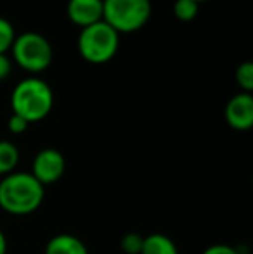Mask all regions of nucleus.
<instances>
[{"mask_svg": "<svg viewBox=\"0 0 253 254\" xmlns=\"http://www.w3.org/2000/svg\"><path fill=\"white\" fill-rule=\"evenodd\" d=\"M234 78H236V83L240 85V88L247 94H252L253 90V63L252 61H245L240 66L236 67V73H234Z\"/></svg>", "mask_w": 253, "mask_h": 254, "instance_id": "f8f14e48", "label": "nucleus"}, {"mask_svg": "<svg viewBox=\"0 0 253 254\" xmlns=\"http://www.w3.org/2000/svg\"><path fill=\"white\" fill-rule=\"evenodd\" d=\"M194 2H196V3H198V5H199V3H203V2H210V0H194Z\"/></svg>", "mask_w": 253, "mask_h": 254, "instance_id": "aec40b11", "label": "nucleus"}, {"mask_svg": "<svg viewBox=\"0 0 253 254\" xmlns=\"http://www.w3.org/2000/svg\"><path fill=\"white\" fill-rule=\"evenodd\" d=\"M19 149L14 142L0 140V178L14 173L19 164Z\"/></svg>", "mask_w": 253, "mask_h": 254, "instance_id": "9b49d317", "label": "nucleus"}, {"mask_svg": "<svg viewBox=\"0 0 253 254\" xmlns=\"http://www.w3.org/2000/svg\"><path fill=\"white\" fill-rule=\"evenodd\" d=\"M120 47V35L104 21L82 28L78 35V52L87 63L104 64L116 56Z\"/></svg>", "mask_w": 253, "mask_h": 254, "instance_id": "20e7f679", "label": "nucleus"}, {"mask_svg": "<svg viewBox=\"0 0 253 254\" xmlns=\"http://www.w3.org/2000/svg\"><path fill=\"white\" fill-rule=\"evenodd\" d=\"M199 5L194 0H175L173 3V14L179 21H192L198 16Z\"/></svg>", "mask_w": 253, "mask_h": 254, "instance_id": "ddd939ff", "label": "nucleus"}, {"mask_svg": "<svg viewBox=\"0 0 253 254\" xmlns=\"http://www.w3.org/2000/svg\"><path fill=\"white\" fill-rule=\"evenodd\" d=\"M201 254H241L240 249L233 248L229 244H213V246H208Z\"/></svg>", "mask_w": 253, "mask_h": 254, "instance_id": "f3484780", "label": "nucleus"}, {"mask_svg": "<svg viewBox=\"0 0 253 254\" xmlns=\"http://www.w3.org/2000/svg\"><path fill=\"white\" fill-rule=\"evenodd\" d=\"M142 242H144V237L137 232H128L122 237L120 241V248L125 254H141L142 249Z\"/></svg>", "mask_w": 253, "mask_h": 254, "instance_id": "2eb2a0df", "label": "nucleus"}, {"mask_svg": "<svg viewBox=\"0 0 253 254\" xmlns=\"http://www.w3.org/2000/svg\"><path fill=\"white\" fill-rule=\"evenodd\" d=\"M226 121L233 130L247 131L253 127V97L252 94L241 92L229 99L226 104Z\"/></svg>", "mask_w": 253, "mask_h": 254, "instance_id": "0eeeda50", "label": "nucleus"}, {"mask_svg": "<svg viewBox=\"0 0 253 254\" xmlns=\"http://www.w3.org/2000/svg\"><path fill=\"white\" fill-rule=\"evenodd\" d=\"M14 38H16V31H14V26L10 24V21H7L5 17H0V54L10 51Z\"/></svg>", "mask_w": 253, "mask_h": 254, "instance_id": "4468645a", "label": "nucleus"}, {"mask_svg": "<svg viewBox=\"0 0 253 254\" xmlns=\"http://www.w3.org/2000/svg\"><path fill=\"white\" fill-rule=\"evenodd\" d=\"M54 106V94L49 83L40 78H24L14 87L10 94L12 114H17L28 123H37L51 114Z\"/></svg>", "mask_w": 253, "mask_h": 254, "instance_id": "f03ea898", "label": "nucleus"}, {"mask_svg": "<svg viewBox=\"0 0 253 254\" xmlns=\"http://www.w3.org/2000/svg\"><path fill=\"white\" fill-rule=\"evenodd\" d=\"M12 59L21 69L31 74L45 71L52 63V45L44 35L26 31L14 38L10 47Z\"/></svg>", "mask_w": 253, "mask_h": 254, "instance_id": "39448f33", "label": "nucleus"}, {"mask_svg": "<svg viewBox=\"0 0 253 254\" xmlns=\"http://www.w3.org/2000/svg\"><path fill=\"white\" fill-rule=\"evenodd\" d=\"M66 14L75 26L87 28L102 21V0H68Z\"/></svg>", "mask_w": 253, "mask_h": 254, "instance_id": "6e6552de", "label": "nucleus"}, {"mask_svg": "<svg viewBox=\"0 0 253 254\" xmlns=\"http://www.w3.org/2000/svg\"><path fill=\"white\" fill-rule=\"evenodd\" d=\"M141 254H179V248L169 235L151 234L144 237Z\"/></svg>", "mask_w": 253, "mask_h": 254, "instance_id": "9d476101", "label": "nucleus"}, {"mask_svg": "<svg viewBox=\"0 0 253 254\" xmlns=\"http://www.w3.org/2000/svg\"><path fill=\"white\" fill-rule=\"evenodd\" d=\"M45 187L28 171H14L0 180V209L12 216H28L42 206Z\"/></svg>", "mask_w": 253, "mask_h": 254, "instance_id": "f257e3e1", "label": "nucleus"}, {"mask_svg": "<svg viewBox=\"0 0 253 254\" xmlns=\"http://www.w3.org/2000/svg\"><path fill=\"white\" fill-rule=\"evenodd\" d=\"M28 127H30V123H28L26 120H23L21 116H17V114H12V116L9 118V121H7V128H9V131L14 135L24 133V131L28 130Z\"/></svg>", "mask_w": 253, "mask_h": 254, "instance_id": "dca6fc26", "label": "nucleus"}, {"mask_svg": "<svg viewBox=\"0 0 253 254\" xmlns=\"http://www.w3.org/2000/svg\"><path fill=\"white\" fill-rule=\"evenodd\" d=\"M64 171H66V159L63 154L54 147H45L33 157L30 173L38 184L47 187L61 180Z\"/></svg>", "mask_w": 253, "mask_h": 254, "instance_id": "423d86ee", "label": "nucleus"}, {"mask_svg": "<svg viewBox=\"0 0 253 254\" xmlns=\"http://www.w3.org/2000/svg\"><path fill=\"white\" fill-rule=\"evenodd\" d=\"M151 17V0H102V21L116 33H134Z\"/></svg>", "mask_w": 253, "mask_h": 254, "instance_id": "7ed1b4c3", "label": "nucleus"}, {"mask_svg": "<svg viewBox=\"0 0 253 254\" xmlns=\"http://www.w3.org/2000/svg\"><path fill=\"white\" fill-rule=\"evenodd\" d=\"M44 254H88V248L77 235L58 234L49 239Z\"/></svg>", "mask_w": 253, "mask_h": 254, "instance_id": "1a4fd4ad", "label": "nucleus"}, {"mask_svg": "<svg viewBox=\"0 0 253 254\" xmlns=\"http://www.w3.org/2000/svg\"><path fill=\"white\" fill-rule=\"evenodd\" d=\"M10 71H12V61L5 54H0V81L7 80Z\"/></svg>", "mask_w": 253, "mask_h": 254, "instance_id": "a211bd4d", "label": "nucleus"}, {"mask_svg": "<svg viewBox=\"0 0 253 254\" xmlns=\"http://www.w3.org/2000/svg\"><path fill=\"white\" fill-rule=\"evenodd\" d=\"M0 254H7V237L0 228Z\"/></svg>", "mask_w": 253, "mask_h": 254, "instance_id": "6ab92c4d", "label": "nucleus"}]
</instances>
